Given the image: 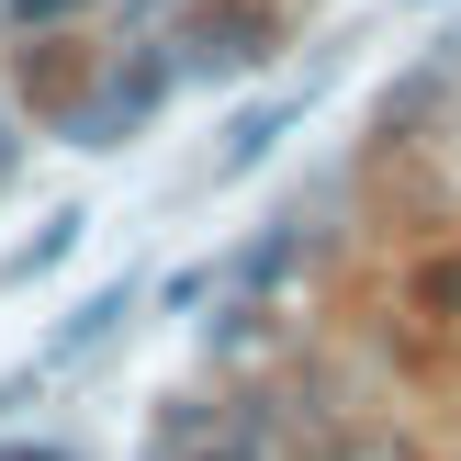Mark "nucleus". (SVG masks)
Here are the masks:
<instances>
[{"label": "nucleus", "mask_w": 461, "mask_h": 461, "mask_svg": "<svg viewBox=\"0 0 461 461\" xmlns=\"http://www.w3.org/2000/svg\"><path fill=\"white\" fill-rule=\"evenodd\" d=\"M270 57V12H203L192 23V68H259Z\"/></svg>", "instance_id": "obj_1"}, {"label": "nucleus", "mask_w": 461, "mask_h": 461, "mask_svg": "<svg viewBox=\"0 0 461 461\" xmlns=\"http://www.w3.org/2000/svg\"><path fill=\"white\" fill-rule=\"evenodd\" d=\"M282 124H293V113H282V102H270V113H248V124H237V135H225V169H248V158H270V135H282Z\"/></svg>", "instance_id": "obj_2"}, {"label": "nucleus", "mask_w": 461, "mask_h": 461, "mask_svg": "<svg viewBox=\"0 0 461 461\" xmlns=\"http://www.w3.org/2000/svg\"><path fill=\"white\" fill-rule=\"evenodd\" d=\"M0 12H12L23 34H57V23H79V12H102V0H0Z\"/></svg>", "instance_id": "obj_3"}, {"label": "nucleus", "mask_w": 461, "mask_h": 461, "mask_svg": "<svg viewBox=\"0 0 461 461\" xmlns=\"http://www.w3.org/2000/svg\"><path fill=\"white\" fill-rule=\"evenodd\" d=\"M68 248H79V214H57V225H45V237H34V248H23V259H12V270H57V259H68Z\"/></svg>", "instance_id": "obj_4"}, {"label": "nucleus", "mask_w": 461, "mask_h": 461, "mask_svg": "<svg viewBox=\"0 0 461 461\" xmlns=\"http://www.w3.org/2000/svg\"><path fill=\"white\" fill-rule=\"evenodd\" d=\"M417 304H428V315L461 304V259H428V270H417Z\"/></svg>", "instance_id": "obj_5"}, {"label": "nucleus", "mask_w": 461, "mask_h": 461, "mask_svg": "<svg viewBox=\"0 0 461 461\" xmlns=\"http://www.w3.org/2000/svg\"><path fill=\"white\" fill-rule=\"evenodd\" d=\"M169 461H259V450H248L237 428H225V439H192V450H169Z\"/></svg>", "instance_id": "obj_6"}, {"label": "nucleus", "mask_w": 461, "mask_h": 461, "mask_svg": "<svg viewBox=\"0 0 461 461\" xmlns=\"http://www.w3.org/2000/svg\"><path fill=\"white\" fill-rule=\"evenodd\" d=\"M327 461H417V450H405V439H338Z\"/></svg>", "instance_id": "obj_7"}, {"label": "nucleus", "mask_w": 461, "mask_h": 461, "mask_svg": "<svg viewBox=\"0 0 461 461\" xmlns=\"http://www.w3.org/2000/svg\"><path fill=\"white\" fill-rule=\"evenodd\" d=\"M0 461H68V450H0Z\"/></svg>", "instance_id": "obj_8"}]
</instances>
